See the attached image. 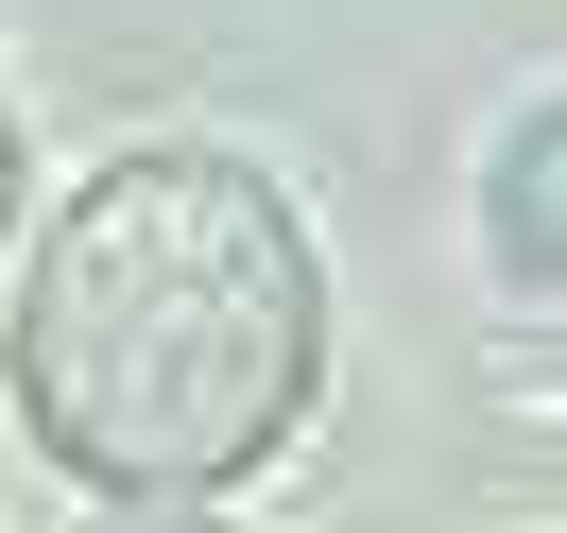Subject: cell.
Here are the masks:
<instances>
[{"label":"cell","instance_id":"obj_1","mask_svg":"<svg viewBox=\"0 0 567 533\" xmlns=\"http://www.w3.org/2000/svg\"><path fill=\"white\" fill-rule=\"evenodd\" d=\"M327 361V276L310 224L258 155H121L52 207L0 379L35 413V448L104 499H207L292 448Z\"/></svg>","mask_w":567,"mask_h":533},{"label":"cell","instance_id":"obj_2","mask_svg":"<svg viewBox=\"0 0 567 533\" xmlns=\"http://www.w3.org/2000/svg\"><path fill=\"white\" fill-rule=\"evenodd\" d=\"M498 276H516L533 310H550V104H533L516 139H498Z\"/></svg>","mask_w":567,"mask_h":533},{"label":"cell","instance_id":"obj_3","mask_svg":"<svg viewBox=\"0 0 567 533\" xmlns=\"http://www.w3.org/2000/svg\"><path fill=\"white\" fill-rule=\"evenodd\" d=\"M104 533H207V516H189V499H121Z\"/></svg>","mask_w":567,"mask_h":533},{"label":"cell","instance_id":"obj_4","mask_svg":"<svg viewBox=\"0 0 567 533\" xmlns=\"http://www.w3.org/2000/svg\"><path fill=\"white\" fill-rule=\"evenodd\" d=\"M0 224H18V121H0Z\"/></svg>","mask_w":567,"mask_h":533}]
</instances>
